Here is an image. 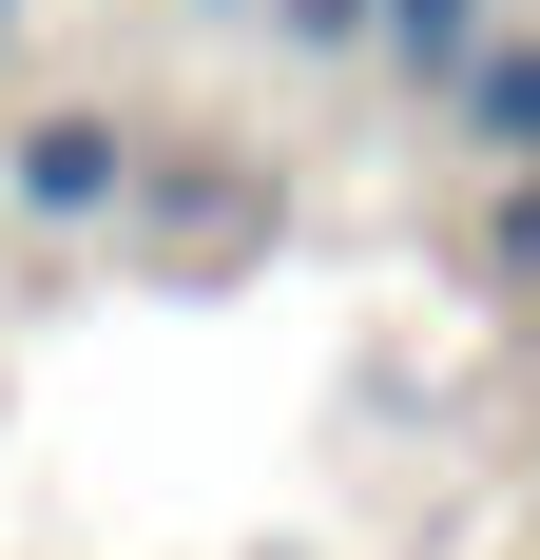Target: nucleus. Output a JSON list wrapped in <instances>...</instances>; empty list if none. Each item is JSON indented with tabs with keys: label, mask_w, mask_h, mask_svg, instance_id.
I'll use <instances>...</instances> for the list:
<instances>
[{
	"label": "nucleus",
	"mask_w": 540,
	"mask_h": 560,
	"mask_svg": "<svg viewBox=\"0 0 540 560\" xmlns=\"http://www.w3.org/2000/svg\"><path fill=\"white\" fill-rule=\"evenodd\" d=\"M0 194H20V232H116L136 213V116H39V136H20V155H0Z\"/></svg>",
	"instance_id": "nucleus-1"
},
{
	"label": "nucleus",
	"mask_w": 540,
	"mask_h": 560,
	"mask_svg": "<svg viewBox=\"0 0 540 560\" xmlns=\"http://www.w3.org/2000/svg\"><path fill=\"white\" fill-rule=\"evenodd\" d=\"M444 97H463V136H483V174H540V20H502V39L463 58Z\"/></svg>",
	"instance_id": "nucleus-2"
},
{
	"label": "nucleus",
	"mask_w": 540,
	"mask_h": 560,
	"mask_svg": "<svg viewBox=\"0 0 540 560\" xmlns=\"http://www.w3.org/2000/svg\"><path fill=\"white\" fill-rule=\"evenodd\" d=\"M483 39H502V0H367V58H386V78H463Z\"/></svg>",
	"instance_id": "nucleus-3"
},
{
	"label": "nucleus",
	"mask_w": 540,
	"mask_h": 560,
	"mask_svg": "<svg viewBox=\"0 0 540 560\" xmlns=\"http://www.w3.org/2000/svg\"><path fill=\"white\" fill-rule=\"evenodd\" d=\"M193 20H270V0H193Z\"/></svg>",
	"instance_id": "nucleus-4"
},
{
	"label": "nucleus",
	"mask_w": 540,
	"mask_h": 560,
	"mask_svg": "<svg viewBox=\"0 0 540 560\" xmlns=\"http://www.w3.org/2000/svg\"><path fill=\"white\" fill-rule=\"evenodd\" d=\"M0 39H20V0H0Z\"/></svg>",
	"instance_id": "nucleus-5"
}]
</instances>
